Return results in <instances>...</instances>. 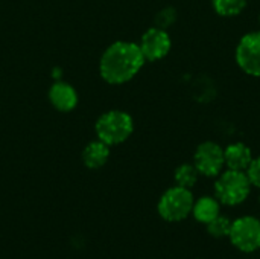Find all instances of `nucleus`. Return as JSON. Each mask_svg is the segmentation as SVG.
I'll list each match as a JSON object with an SVG mask.
<instances>
[{
	"label": "nucleus",
	"instance_id": "423d86ee",
	"mask_svg": "<svg viewBox=\"0 0 260 259\" xmlns=\"http://www.w3.org/2000/svg\"><path fill=\"white\" fill-rule=\"evenodd\" d=\"M193 165L198 169L200 176L209 179L218 177L225 166L224 148L212 140L200 143L193 154Z\"/></svg>",
	"mask_w": 260,
	"mask_h": 259
},
{
	"label": "nucleus",
	"instance_id": "20e7f679",
	"mask_svg": "<svg viewBox=\"0 0 260 259\" xmlns=\"http://www.w3.org/2000/svg\"><path fill=\"white\" fill-rule=\"evenodd\" d=\"M195 198L190 189L181 188L178 185L169 188L165 191V194L160 197L157 211L158 215L169 223H178L186 220L192 214Z\"/></svg>",
	"mask_w": 260,
	"mask_h": 259
},
{
	"label": "nucleus",
	"instance_id": "39448f33",
	"mask_svg": "<svg viewBox=\"0 0 260 259\" xmlns=\"http://www.w3.org/2000/svg\"><path fill=\"white\" fill-rule=\"evenodd\" d=\"M230 243L244 253H254L260 249V220L251 215L239 217L232 221Z\"/></svg>",
	"mask_w": 260,
	"mask_h": 259
},
{
	"label": "nucleus",
	"instance_id": "6e6552de",
	"mask_svg": "<svg viewBox=\"0 0 260 259\" xmlns=\"http://www.w3.org/2000/svg\"><path fill=\"white\" fill-rule=\"evenodd\" d=\"M139 47L146 61H158L169 53L172 47V41L166 29L155 26L148 29L142 35Z\"/></svg>",
	"mask_w": 260,
	"mask_h": 259
},
{
	"label": "nucleus",
	"instance_id": "dca6fc26",
	"mask_svg": "<svg viewBox=\"0 0 260 259\" xmlns=\"http://www.w3.org/2000/svg\"><path fill=\"white\" fill-rule=\"evenodd\" d=\"M245 174H247L251 186L260 189V156L259 157H253V160H251L250 166L247 168Z\"/></svg>",
	"mask_w": 260,
	"mask_h": 259
},
{
	"label": "nucleus",
	"instance_id": "1a4fd4ad",
	"mask_svg": "<svg viewBox=\"0 0 260 259\" xmlns=\"http://www.w3.org/2000/svg\"><path fill=\"white\" fill-rule=\"evenodd\" d=\"M49 99L52 105L59 111H72L78 104V93L76 90L62 81L55 82L49 90Z\"/></svg>",
	"mask_w": 260,
	"mask_h": 259
},
{
	"label": "nucleus",
	"instance_id": "2eb2a0df",
	"mask_svg": "<svg viewBox=\"0 0 260 259\" xmlns=\"http://www.w3.org/2000/svg\"><path fill=\"white\" fill-rule=\"evenodd\" d=\"M207 226V234L216 240H221V238H229V234H230V227H232V220L225 215H218L215 220H212Z\"/></svg>",
	"mask_w": 260,
	"mask_h": 259
},
{
	"label": "nucleus",
	"instance_id": "6ab92c4d",
	"mask_svg": "<svg viewBox=\"0 0 260 259\" xmlns=\"http://www.w3.org/2000/svg\"><path fill=\"white\" fill-rule=\"evenodd\" d=\"M259 21H260V17H259Z\"/></svg>",
	"mask_w": 260,
	"mask_h": 259
},
{
	"label": "nucleus",
	"instance_id": "0eeeda50",
	"mask_svg": "<svg viewBox=\"0 0 260 259\" xmlns=\"http://www.w3.org/2000/svg\"><path fill=\"white\" fill-rule=\"evenodd\" d=\"M236 63L242 72L260 78V31L245 34L236 47Z\"/></svg>",
	"mask_w": 260,
	"mask_h": 259
},
{
	"label": "nucleus",
	"instance_id": "ddd939ff",
	"mask_svg": "<svg viewBox=\"0 0 260 259\" xmlns=\"http://www.w3.org/2000/svg\"><path fill=\"white\" fill-rule=\"evenodd\" d=\"M198 177H200V172H198V169L195 168L193 163H183V165H180L175 169V174H174L175 183L178 186L187 188V189H192L197 185Z\"/></svg>",
	"mask_w": 260,
	"mask_h": 259
},
{
	"label": "nucleus",
	"instance_id": "a211bd4d",
	"mask_svg": "<svg viewBox=\"0 0 260 259\" xmlns=\"http://www.w3.org/2000/svg\"><path fill=\"white\" fill-rule=\"evenodd\" d=\"M259 203H260V198H259Z\"/></svg>",
	"mask_w": 260,
	"mask_h": 259
},
{
	"label": "nucleus",
	"instance_id": "4468645a",
	"mask_svg": "<svg viewBox=\"0 0 260 259\" xmlns=\"http://www.w3.org/2000/svg\"><path fill=\"white\" fill-rule=\"evenodd\" d=\"M212 5L218 15L236 17L245 9L247 0H212Z\"/></svg>",
	"mask_w": 260,
	"mask_h": 259
},
{
	"label": "nucleus",
	"instance_id": "f3484780",
	"mask_svg": "<svg viewBox=\"0 0 260 259\" xmlns=\"http://www.w3.org/2000/svg\"><path fill=\"white\" fill-rule=\"evenodd\" d=\"M175 20V11L172 8H166L165 11L160 12L158 15V27H168L172 21Z\"/></svg>",
	"mask_w": 260,
	"mask_h": 259
},
{
	"label": "nucleus",
	"instance_id": "7ed1b4c3",
	"mask_svg": "<svg viewBox=\"0 0 260 259\" xmlns=\"http://www.w3.org/2000/svg\"><path fill=\"white\" fill-rule=\"evenodd\" d=\"M134 131L133 118L120 110H111L104 113L96 122L98 139L108 147L125 142Z\"/></svg>",
	"mask_w": 260,
	"mask_h": 259
},
{
	"label": "nucleus",
	"instance_id": "f8f14e48",
	"mask_svg": "<svg viewBox=\"0 0 260 259\" xmlns=\"http://www.w3.org/2000/svg\"><path fill=\"white\" fill-rule=\"evenodd\" d=\"M108 157H110V147L99 139L90 142L82 151V162L90 169L102 168L107 163Z\"/></svg>",
	"mask_w": 260,
	"mask_h": 259
},
{
	"label": "nucleus",
	"instance_id": "f03ea898",
	"mask_svg": "<svg viewBox=\"0 0 260 259\" xmlns=\"http://www.w3.org/2000/svg\"><path fill=\"white\" fill-rule=\"evenodd\" d=\"M251 192V183L245 171L225 169L215 182V197L224 206L242 205Z\"/></svg>",
	"mask_w": 260,
	"mask_h": 259
},
{
	"label": "nucleus",
	"instance_id": "f257e3e1",
	"mask_svg": "<svg viewBox=\"0 0 260 259\" xmlns=\"http://www.w3.org/2000/svg\"><path fill=\"white\" fill-rule=\"evenodd\" d=\"M145 61L139 44L116 41L101 56V76L108 84H125L140 72Z\"/></svg>",
	"mask_w": 260,
	"mask_h": 259
},
{
	"label": "nucleus",
	"instance_id": "9d476101",
	"mask_svg": "<svg viewBox=\"0 0 260 259\" xmlns=\"http://www.w3.org/2000/svg\"><path fill=\"white\" fill-rule=\"evenodd\" d=\"M224 160L227 169H235V171H247L253 160V153L251 150L242 143V142H235L230 143L227 148H224Z\"/></svg>",
	"mask_w": 260,
	"mask_h": 259
},
{
	"label": "nucleus",
	"instance_id": "9b49d317",
	"mask_svg": "<svg viewBox=\"0 0 260 259\" xmlns=\"http://www.w3.org/2000/svg\"><path fill=\"white\" fill-rule=\"evenodd\" d=\"M219 214H221V203L218 202L216 197H210V195H204L195 200L192 208L193 218L201 224H209Z\"/></svg>",
	"mask_w": 260,
	"mask_h": 259
}]
</instances>
